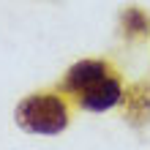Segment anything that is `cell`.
<instances>
[{"label": "cell", "mask_w": 150, "mask_h": 150, "mask_svg": "<svg viewBox=\"0 0 150 150\" xmlns=\"http://www.w3.org/2000/svg\"><path fill=\"white\" fill-rule=\"evenodd\" d=\"M63 93L74 98L79 109L87 112H107L117 107L123 98V85L115 68L107 60H79L63 76Z\"/></svg>", "instance_id": "cell-1"}, {"label": "cell", "mask_w": 150, "mask_h": 150, "mask_svg": "<svg viewBox=\"0 0 150 150\" xmlns=\"http://www.w3.org/2000/svg\"><path fill=\"white\" fill-rule=\"evenodd\" d=\"M16 126L28 134H44L55 137L68 126V109L60 96L52 93H36L19 101L16 107Z\"/></svg>", "instance_id": "cell-2"}, {"label": "cell", "mask_w": 150, "mask_h": 150, "mask_svg": "<svg viewBox=\"0 0 150 150\" xmlns=\"http://www.w3.org/2000/svg\"><path fill=\"white\" fill-rule=\"evenodd\" d=\"M126 117L134 126H145L150 120V85H134L126 93Z\"/></svg>", "instance_id": "cell-3"}, {"label": "cell", "mask_w": 150, "mask_h": 150, "mask_svg": "<svg viewBox=\"0 0 150 150\" xmlns=\"http://www.w3.org/2000/svg\"><path fill=\"white\" fill-rule=\"evenodd\" d=\"M147 28H150V19L139 11V8H126V14H123V33H126L128 38L145 36Z\"/></svg>", "instance_id": "cell-4"}]
</instances>
